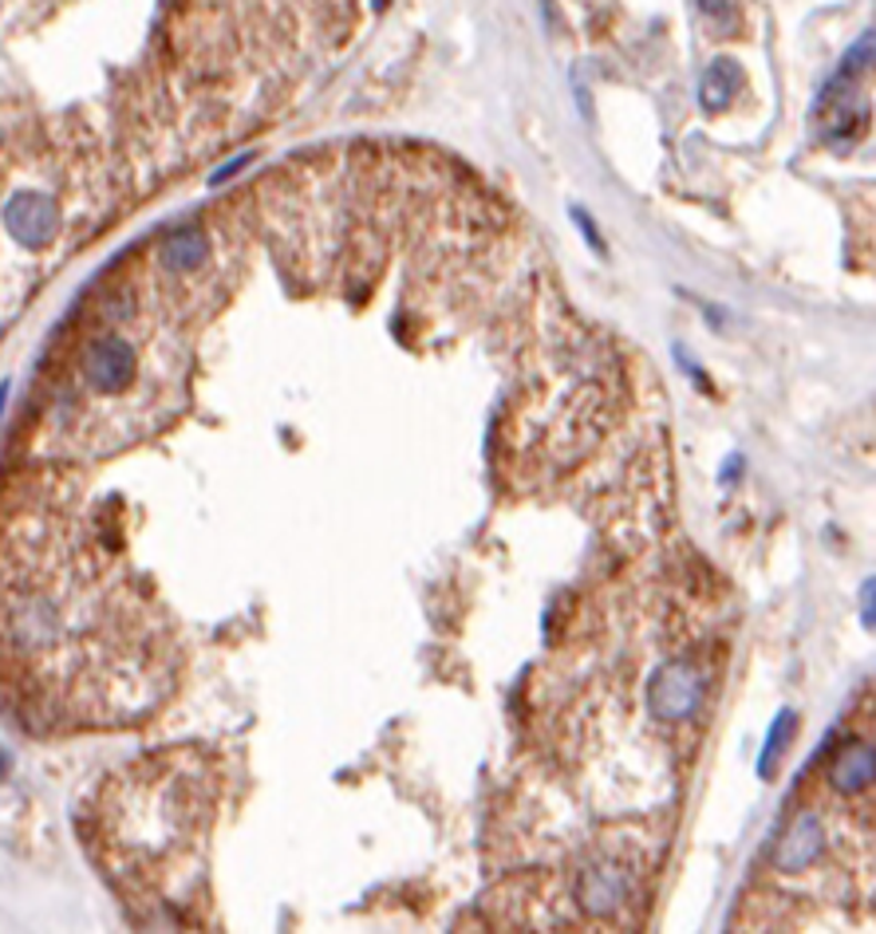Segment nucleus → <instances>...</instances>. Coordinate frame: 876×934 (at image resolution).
<instances>
[{"mask_svg": "<svg viewBox=\"0 0 876 934\" xmlns=\"http://www.w3.org/2000/svg\"><path fill=\"white\" fill-rule=\"evenodd\" d=\"M742 87H746V72H742L734 60L719 55V60L703 72V83H699V103H703V111L719 115V111H726L734 100H739Z\"/></svg>", "mask_w": 876, "mask_h": 934, "instance_id": "8", "label": "nucleus"}, {"mask_svg": "<svg viewBox=\"0 0 876 934\" xmlns=\"http://www.w3.org/2000/svg\"><path fill=\"white\" fill-rule=\"evenodd\" d=\"M699 9H703L707 20H714V24L723 28V32L739 28V4L734 0H699Z\"/></svg>", "mask_w": 876, "mask_h": 934, "instance_id": "12", "label": "nucleus"}, {"mask_svg": "<svg viewBox=\"0 0 876 934\" xmlns=\"http://www.w3.org/2000/svg\"><path fill=\"white\" fill-rule=\"evenodd\" d=\"M9 391H12L9 383H0V414H4V403H9Z\"/></svg>", "mask_w": 876, "mask_h": 934, "instance_id": "16", "label": "nucleus"}, {"mask_svg": "<svg viewBox=\"0 0 876 934\" xmlns=\"http://www.w3.org/2000/svg\"><path fill=\"white\" fill-rule=\"evenodd\" d=\"M703 694H707V683H703V674H699V666L687 663V658H671V663H663L660 671H656V678H651V694H648L651 714L663 722H687L699 710Z\"/></svg>", "mask_w": 876, "mask_h": 934, "instance_id": "2", "label": "nucleus"}, {"mask_svg": "<svg viewBox=\"0 0 876 934\" xmlns=\"http://www.w3.org/2000/svg\"><path fill=\"white\" fill-rule=\"evenodd\" d=\"M790 737H794V714H782V718L774 722V729H770L766 754H762V761H759V772H762V777H770V772H774L777 757H786Z\"/></svg>", "mask_w": 876, "mask_h": 934, "instance_id": "11", "label": "nucleus"}, {"mask_svg": "<svg viewBox=\"0 0 876 934\" xmlns=\"http://www.w3.org/2000/svg\"><path fill=\"white\" fill-rule=\"evenodd\" d=\"M4 225H9V234L17 237L20 245H28V249H44V245H52L55 229H60V209H55V201L44 198V194L20 189L17 198L4 206Z\"/></svg>", "mask_w": 876, "mask_h": 934, "instance_id": "5", "label": "nucleus"}, {"mask_svg": "<svg viewBox=\"0 0 876 934\" xmlns=\"http://www.w3.org/2000/svg\"><path fill=\"white\" fill-rule=\"evenodd\" d=\"M813 118H817V131H822L825 143L837 146V151H849L868 126V103L860 95V80L833 75L817 107H813Z\"/></svg>", "mask_w": 876, "mask_h": 934, "instance_id": "1", "label": "nucleus"}, {"mask_svg": "<svg viewBox=\"0 0 876 934\" xmlns=\"http://www.w3.org/2000/svg\"><path fill=\"white\" fill-rule=\"evenodd\" d=\"M254 163V154H241V158H234V163H226L221 170H214V178H209V186H221L226 178H234V174H241L245 166Z\"/></svg>", "mask_w": 876, "mask_h": 934, "instance_id": "14", "label": "nucleus"}, {"mask_svg": "<svg viewBox=\"0 0 876 934\" xmlns=\"http://www.w3.org/2000/svg\"><path fill=\"white\" fill-rule=\"evenodd\" d=\"M876 72V32H865V37L857 40V44L845 52V60H841L837 75H849V80H860L865 83L868 75Z\"/></svg>", "mask_w": 876, "mask_h": 934, "instance_id": "10", "label": "nucleus"}, {"mask_svg": "<svg viewBox=\"0 0 876 934\" xmlns=\"http://www.w3.org/2000/svg\"><path fill=\"white\" fill-rule=\"evenodd\" d=\"M628 891H632L628 868L616 860H597V863H588L585 875H580L577 903L588 911V915H612V911L623 907Z\"/></svg>", "mask_w": 876, "mask_h": 934, "instance_id": "6", "label": "nucleus"}, {"mask_svg": "<svg viewBox=\"0 0 876 934\" xmlns=\"http://www.w3.org/2000/svg\"><path fill=\"white\" fill-rule=\"evenodd\" d=\"M209 257V241L198 225H178L163 245V264L166 272H198Z\"/></svg>", "mask_w": 876, "mask_h": 934, "instance_id": "9", "label": "nucleus"}, {"mask_svg": "<svg viewBox=\"0 0 876 934\" xmlns=\"http://www.w3.org/2000/svg\"><path fill=\"white\" fill-rule=\"evenodd\" d=\"M825 785L833 792H845V797H857V792L873 789L876 785V746L865 734H849L825 757Z\"/></svg>", "mask_w": 876, "mask_h": 934, "instance_id": "4", "label": "nucleus"}, {"mask_svg": "<svg viewBox=\"0 0 876 934\" xmlns=\"http://www.w3.org/2000/svg\"><path fill=\"white\" fill-rule=\"evenodd\" d=\"M817 855H822V820L813 817V812H797L774 848V868L794 875V872H805Z\"/></svg>", "mask_w": 876, "mask_h": 934, "instance_id": "7", "label": "nucleus"}, {"mask_svg": "<svg viewBox=\"0 0 876 934\" xmlns=\"http://www.w3.org/2000/svg\"><path fill=\"white\" fill-rule=\"evenodd\" d=\"M860 620H865V627L876 631V580L860 588Z\"/></svg>", "mask_w": 876, "mask_h": 934, "instance_id": "13", "label": "nucleus"}, {"mask_svg": "<svg viewBox=\"0 0 876 934\" xmlns=\"http://www.w3.org/2000/svg\"><path fill=\"white\" fill-rule=\"evenodd\" d=\"M135 371H138L135 347H131L127 340H118V335H100V340H91L87 347H83L80 375H83V383H87L91 391H100V395H118V391H127V386L135 383Z\"/></svg>", "mask_w": 876, "mask_h": 934, "instance_id": "3", "label": "nucleus"}, {"mask_svg": "<svg viewBox=\"0 0 876 934\" xmlns=\"http://www.w3.org/2000/svg\"><path fill=\"white\" fill-rule=\"evenodd\" d=\"M4 772H9V757L0 754V777H4Z\"/></svg>", "mask_w": 876, "mask_h": 934, "instance_id": "17", "label": "nucleus"}, {"mask_svg": "<svg viewBox=\"0 0 876 934\" xmlns=\"http://www.w3.org/2000/svg\"><path fill=\"white\" fill-rule=\"evenodd\" d=\"M573 217H577V225H580V229H585L588 241H592V249L605 252V241H600V234H597V229H592V221H588V214H580V209H573Z\"/></svg>", "mask_w": 876, "mask_h": 934, "instance_id": "15", "label": "nucleus"}]
</instances>
